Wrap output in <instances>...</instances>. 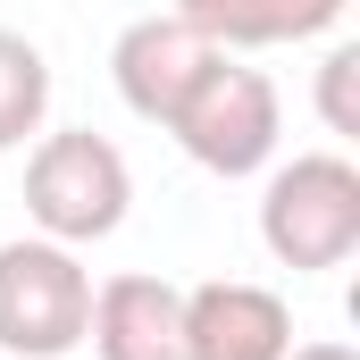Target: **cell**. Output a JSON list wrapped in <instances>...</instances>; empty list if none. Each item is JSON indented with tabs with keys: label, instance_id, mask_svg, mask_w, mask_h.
<instances>
[{
	"label": "cell",
	"instance_id": "1",
	"mask_svg": "<svg viewBox=\"0 0 360 360\" xmlns=\"http://www.w3.org/2000/svg\"><path fill=\"white\" fill-rule=\"evenodd\" d=\"M126 201H134V168L109 134L92 126H68V134H42L34 160H25V218L42 243L59 252H84V243H109L126 226Z\"/></svg>",
	"mask_w": 360,
	"mask_h": 360
},
{
	"label": "cell",
	"instance_id": "2",
	"mask_svg": "<svg viewBox=\"0 0 360 360\" xmlns=\"http://www.w3.org/2000/svg\"><path fill=\"white\" fill-rule=\"evenodd\" d=\"M260 243H269L276 269H293V276L344 269L360 252V168L344 151H302V160L269 168Z\"/></svg>",
	"mask_w": 360,
	"mask_h": 360
},
{
	"label": "cell",
	"instance_id": "3",
	"mask_svg": "<svg viewBox=\"0 0 360 360\" xmlns=\"http://www.w3.org/2000/svg\"><path fill=\"white\" fill-rule=\"evenodd\" d=\"M168 134L184 143V160L210 168V176H260L276 160V134H285V101H276L269 68L218 51L210 76L193 84V101L168 117Z\"/></svg>",
	"mask_w": 360,
	"mask_h": 360
},
{
	"label": "cell",
	"instance_id": "4",
	"mask_svg": "<svg viewBox=\"0 0 360 360\" xmlns=\"http://www.w3.org/2000/svg\"><path fill=\"white\" fill-rule=\"evenodd\" d=\"M92 327V269L76 252L17 235L0 243V360H68Z\"/></svg>",
	"mask_w": 360,
	"mask_h": 360
},
{
	"label": "cell",
	"instance_id": "5",
	"mask_svg": "<svg viewBox=\"0 0 360 360\" xmlns=\"http://www.w3.org/2000/svg\"><path fill=\"white\" fill-rule=\"evenodd\" d=\"M210 42L193 34V17L184 8H160V17H134L126 34H117V51H109V76H117V101L134 109V117H151V126H168L193 84L210 76Z\"/></svg>",
	"mask_w": 360,
	"mask_h": 360
},
{
	"label": "cell",
	"instance_id": "6",
	"mask_svg": "<svg viewBox=\"0 0 360 360\" xmlns=\"http://www.w3.org/2000/svg\"><path fill=\"white\" fill-rule=\"evenodd\" d=\"M184 335H193V360H285L293 302L252 276H210V285H184Z\"/></svg>",
	"mask_w": 360,
	"mask_h": 360
},
{
	"label": "cell",
	"instance_id": "7",
	"mask_svg": "<svg viewBox=\"0 0 360 360\" xmlns=\"http://www.w3.org/2000/svg\"><path fill=\"white\" fill-rule=\"evenodd\" d=\"M84 344L101 360H193L184 285H168V276H109V285H92Z\"/></svg>",
	"mask_w": 360,
	"mask_h": 360
},
{
	"label": "cell",
	"instance_id": "8",
	"mask_svg": "<svg viewBox=\"0 0 360 360\" xmlns=\"http://www.w3.org/2000/svg\"><path fill=\"white\" fill-rule=\"evenodd\" d=\"M42 117H51V59H42V42L0 25V151L42 143Z\"/></svg>",
	"mask_w": 360,
	"mask_h": 360
},
{
	"label": "cell",
	"instance_id": "9",
	"mask_svg": "<svg viewBox=\"0 0 360 360\" xmlns=\"http://www.w3.org/2000/svg\"><path fill=\"white\" fill-rule=\"evenodd\" d=\"M319 117L327 134H360V42H335L319 59Z\"/></svg>",
	"mask_w": 360,
	"mask_h": 360
},
{
	"label": "cell",
	"instance_id": "10",
	"mask_svg": "<svg viewBox=\"0 0 360 360\" xmlns=\"http://www.w3.org/2000/svg\"><path fill=\"white\" fill-rule=\"evenodd\" d=\"M285 360H360V352H352V344H293Z\"/></svg>",
	"mask_w": 360,
	"mask_h": 360
}]
</instances>
